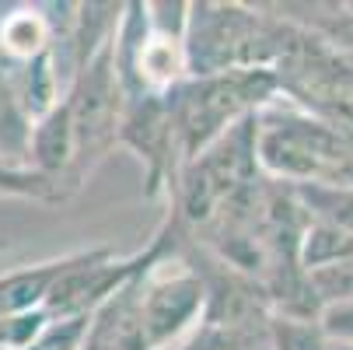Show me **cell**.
<instances>
[{
  "instance_id": "cell-1",
  "label": "cell",
  "mask_w": 353,
  "mask_h": 350,
  "mask_svg": "<svg viewBox=\"0 0 353 350\" xmlns=\"http://www.w3.org/2000/svg\"><path fill=\"white\" fill-rule=\"evenodd\" d=\"M280 81L270 67H245L210 77H189L172 91V116L182 147V165L207 151L231 126L252 119L276 102Z\"/></svg>"
},
{
  "instance_id": "cell-2",
  "label": "cell",
  "mask_w": 353,
  "mask_h": 350,
  "mask_svg": "<svg viewBox=\"0 0 353 350\" xmlns=\"http://www.w3.org/2000/svg\"><path fill=\"white\" fill-rule=\"evenodd\" d=\"M353 144L336 123L312 116L280 98L256 113V162L270 182L280 186H325Z\"/></svg>"
},
{
  "instance_id": "cell-3",
  "label": "cell",
  "mask_w": 353,
  "mask_h": 350,
  "mask_svg": "<svg viewBox=\"0 0 353 350\" xmlns=\"http://www.w3.org/2000/svg\"><path fill=\"white\" fill-rule=\"evenodd\" d=\"M112 42L88 67H81L77 77L70 81V88L63 91V102L70 109V126H74L70 193L81 189L91 179V172L102 165L109 158V151L119 144L126 98H123V88H119V77H116Z\"/></svg>"
},
{
  "instance_id": "cell-4",
  "label": "cell",
  "mask_w": 353,
  "mask_h": 350,
  "mask_svg": "<svg viewBox=\"0 0 353 350\" xmlns=\"http://www.w3.org/2000/svg\"><path fill=\"white\" fill-rule=\"evenodd\" d=\"M46 8H11L0 18V64L11 67H28L42 57H53V42L57 39V25L49 14H42Z\"/></svg>"
},
{
  "instance_id": "cell-5",
  "label": "cell",
  "mask_w": 353,
  "mask_h": 350,
  "mask_svg": "<svg viewBox=\"0 0 353 350\" xmlns=\"http://www.w3.org/2000/svg\"><path fill=\"white\" fill-rule=\"evenodd\" d=\"M332 340L319 315H287L273 312L266 326V350H329Z\"/></svg>"
},
{
  "instance_id": "cell-6",
  "label": "cell",
  "mask_w": 353,
  "mask_h": 350,
  "mask_svg": "<svg viewBox=\"0 0 353 350\" xmlns=\"http://www.w3.org/2000/svg\"><path fill=\"white\" fill-rule=\"evenodd\" d=\"M319 319H322V329L329 333L332 343H353V298L322 309Z\"/></svg>"
},
{
  "instance_id": "cell-7",
  "label": "cell",
  "mask_w": 353,
  "mask_h": 350,
  "mask_svg": "<svg viewBox=\"0 0 353 350\" xmlns=\"http://www.w3.org/2000/svg\"><path fill=\"white\" fill-rule=\"evenodd\" d=\"M329 350H353V343H332Z\"/></svg>"
}]
</instances>
